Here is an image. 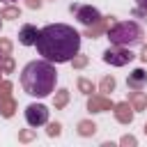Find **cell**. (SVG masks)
<instances>
[{
    "label": "cell",
    "instance_id": "1",
    "mask_svg": "<svg viewBox=\"0 0 147 147\" xmlns=\"http://www.w3.org/2000/svg\"><path fill=\"white\" fill-rule=\"evenodd\" d=\"M34 46L44 60H48L53 64H62V62H69L78 55L80 34L67 23H51L39 30Z\"/></svg>",
    "mask_w": 147,
    "mask_h": 147
},
{
    "label": "cell",
    "instance_id": "2",
    "mask_svg": "<svg viewBox=\"0 0 147 147\" xmlns=\"http://www.w3.org/2000/svg\"><path fill=\"white\" fill-rule=\"evenodd\" d=\"M55 83H57V71L48 60H32L21 71V87L30 96L37 99L48 96L55 90Z\"/></svg>",
    "mask_w": 147,
    "mask_h": 147
},
{
    "label": "cell",
    "instance_id": "3",
    "mask_svg": "<svg viewBox=\"0 0 147 147\" xmlns=\"http://www.w3.org/2000/svg\"><path fill=\"white\" fill-rule=\"evenodd\" d=\"M108 39L110 44L115 46H136L142 41V28L133 21H122V23H115L113 28H108Z\"/></svg>",
    "mask_w": 147,
    "mask_h": 147
},
{
    "label": "cell",
    "instance_id": "4",
    "mask_svg": "<svg viewBox=\"0 0 147 147\" xmlns=\"http://www.w3.org/2000/svg\"><path fill=\"white\" fill-rule=\"evenodd\" d=\"M133 60V53L129 51V46H113L103 53V62L113 64V67H124Z\"/></svg>",
    "mask_w": 147,
    "mask_h": 147
},
{
    "label": "cell",
    "instance_id": "5",
    "mask_svg": "<svg viewBox=\"0 0 147 147\" xmlns=\"http://www.w3.org/2000/svg\"><path fill=\"white\" fill-rule=\"evenodd\" d=\"M25 122L30 126H34V129L41 126V124H46L48 122V108L41 106V103H30L25 108Z\"/></svg>",
    "mask_w": 147,
    "mask_h": 147
},
{
    "label": "cell",
    "instance_id": "6",
    "mask_svg": "<svg viewBox=\"0 0 147 147\" xmlns=\"http://www.w3.org/2000/svg\"><path fill=\"white\" fill-rule=\"evenodd\" d=\"M71 11H76V18H78L83 25H94V23L101 21L99 9H94V7H90V5H85V7H71Z\"/></svg>",
    "mask_w": 147,
    "mask_h": 147
},
{
    "label": "cell",
    "instance_id": "7",
    "mask_svg": "<svg viewBox=\"0 0 147 147\" xmlns=\"http://www.w3.org/2000/svg\"><path fill=\"white\" fill-rule=\"evenodd\" d=\"M37 37H39V30L34 25H30V23L18 30V44H23V46H34L37 44Z\"/></svg>",
    "mask_w": 147,
    "mask_h": 147
},
{
    "label": "cell",
    "instance_id": "8",
    "mask_svg": "<svg viewBox=\"0 0 147 147\" xmlns=\"http://www.w3.org/2000/svg\"><path fill=\"white\" fill-rule=\"evenodd\" d=\"M145 85H147V74H145L142 69H136V71L129 76V87L136 90V92H140Z\"/></svg>",
    "mask_w": 147,
    "mask_h": 147
},
{
    "label": "cell",
    "instance_id": "9",
    "mask_svg": "<svg viewBox=\"0 0 147 147\" xmlns=\"http://www.w3.org/2000/svg\"><path fill=\"white\" fill-rule=\"evenodd\" d=\"M87 108H90V110H94V113L110 110V101H108V99H101V96H92V99H90V103H87Z\"/></svg>",
    "mask_w": 147,
    "mask_h": 147
},
{
    "label": "cell",
    "instance_id": "10",
    "mask_svg": "<svg viewBox=\"0 0 147 147\" xmlns=\"http://www.w3.org/2000/svg\"><path fill=\"white\" fill-rule=\"evenodd\" d=\"M117 119H119L122 124H129V122L133 119V108H131L129 103H119V106H117Z\"/></svg>",
    "mask_w": 147,
    "mask_h": 147
},
{
    "label": "cell",
    "instance_id": "11",
    "mask_svg": "<svg viewBox=\"0 0 147 147\" xmlns=\"http://www.w3.org/2000/svg\"><path fill=\"white\" fill-rule=\"evenodd\" d=\"M0 16H2V18H18V9H16V7H5Z\"/></svg>",
    "mask_w": 147,
    "mask_h": 147
},
{
    "label": "cell",
    "instance_id": "12",
    "mask_svg": "<svg viewBox=\"0 0 147 147\" xmlns=\"http://www.w3.org/2000/svg\"><path fill=\"white\" fill-rule=\"evenodd\" d=\"M115 90V78H103L101 80V92H113Z\"/></svg>",
    "mask_w": 147,
    "mask_h": 147
},
{
    "label": "cell",
    "instance_id": "13",
    "mask_svg": "<svg viewBox=\"0 0 147 147\" xmlns=\"http://www.w3.org/2000/svg\"><path fill=\"white\" fill-rule=\"evenodd\" d=\"M94 131H96L94 124H90V122H80V136H90V133H94Z\"/></svg>",
    "mask_w": 147,
    "mask_h": 147
},
{
    "label": "cell",
    "instance_id": "14",
    "mask_svg": "<svg viewBox=\"0 0 147 147\" xmlns=\"http://www.w3.org/2000/svg\"><path fill=\"white\" fill-rule=\"evenodd\" d=\"M78 87H80L85 94H90V92L94 90V87H92V83H90V80H85V78H80V80H78Z\"/></svg>",
    "mask_w": 147,
    "mask_h": 147
},
{
    "label": "cell",
    "instance_id": "15",
    "mask_svg": "<svg viewBox=\"0 0 147 147\" xmlns=\"http://www.w3.org/2000/svg\"><path fill=\"white\" fill-rule=\"evenodd\" d=\"M64 103H67V90H60V94H57V99H55V106L62 108Z\"/></svg>",
    "mask_w": 147,
    "mask_h": 147
},
{
    "label": "cell",
    "instance_id": "16",
    "mask_svg": "<svg viewBox=\"0 0 147 147\" xmlns=\"http://www.w3.org/2000/svg\"><path fill=\"white\" fill-rule=\"evenodd\" d=\"M133 106H136L138 110H140V108H145V99H142V94H140V92H136V94H133Z\"/></svg>",
    "mask_w": 147,
    "mask_h": 147
},
{
    "label": "cell",
    "instance_id": "17",
    "mask_svg": "<svg viewBox=\"0 0 147 147\" xmlns=\"http://www.w3.org/2000/svg\"><path fill=\"white\" fill-rule=\"evenodd\" d=\"M0 51H2L5 55H9V51H11V44H9L7 39H0Z\"/></svg>",
    "mask_w": 147,
    "mask_h": 147
},
{
    "label": "cell",
    "instance_id": "18",
    "mask_svg": "<svg viewBox=\"0 0 147 147\" xmlns=\"http://www.w3.org/2000/svg\"><path fill=\"white\" fill-rule=\"evenodd\" d=\"M48 136H60V124H51L48 126Z\"/></svg>",
    "mask_w": 147,
    "mask_h": 147
},
{
    "label": "cell",
    "instance_id": "19",
    "mask_svg": "<svg viewBox=\"0 0 147 147\" xmlns=\"http://www.w3.org/2000/svg\"><path fill=\"white\" fill-rule=\"evenodd\" d=\"M85 62H87V60H85V57H74V64H76V67H83V64H85Z\"/></svg>",
    "mask_w": 147,
    "mask_h": 147
},
{
    "label": "cell",
    "instance_id": "20",
    "mask_svg": "<svg viewBox=\"0 0 147 147\" xmlns=\"http://www.w3.org/2000/svg\"><path fill=\"white\" fill-rule=\"evenodd\" d=\"M11 67H14V62H11V57H7V60H5V71H11Z\"/></svg>",
    "mask_w": 147,
    "mask_h": 147
},
{
    "label": "cell",
    "instance_id": "21",
    "mask_svg": "<svg viewBox=\"0 0 147 147\" xmlns=\"http://www.w3.org/2000/svg\"><path fill=\"white\" fill-rule=\"evenodd\" d=\"M28 7H32V9L34 7H41V0H28Z\"/></svg>",
    "mask_w": 147,
    "mask_h": 147
},
{
    "label": "cell",
    "instance_id": "22",
    "mask_svg": "<svg viewBox=\"0 0 147 147\" xmlns=\"http://www.w3.org/2000/svg\"><path fill=\"white\" fill-rule=\"evenodd\" d=\"M136 5H138L140 9H147V0H136Z\"/></svg>",
    "mask_w": 147,
    "mask_h": 147
},
{
    "label": "cell",
    "instance_id": "23",
    "mask_svg": "<svg viewBox=\"0 0 147 147\" xmlns=\"http://www.w3.org/2000/svg\"><path fill=\"white\" fill-rule=\"evenodd\" d=\"M122 142H124V145H136V140H133V138H124Z\"/></svg>",
    "mask_w": 147,
    "mask_h": 147
},
{
    "label": "cell",
    "instance_id": "24",
    "mask_svg": "<svg viewBox=\"0 0 147 147\" xmlns=\"http://www.w3.org/2000/svg\"><path fill=\"white\" fill-rule=\"evenodd\" d=\"M140 57H142V60H145V62H147V46H145V48H142V53H140Z\"/></svg>",
    "mask_w": 147,
    "mask_h": 147
},
{
    "label": "cell",
    "instance_id": "25",
    "mask_svg": "<svg viewBox=\"0 0 147 147\" xmlns=\"http://www.w3.org/2000/svg\"><path fill=\"white\" fill-rule=\"evenodd\" d=\"M145 133H147V126H145Z\"/></svg>",
    "mask_w": 147,
    "mask_h": 147
},
{
    "label": "cell",
    "instance_id": "26",
    "mask_svg": "<svg viewBox=\"0 0 147 147\" xmlns=\"http://www.w3.org/2000/svg\"><path fill=\"white\" fill-rule=\"evenodd\" d=\"M0 18H2V16H0Z\"/></svg>",
    "mask_w": 147,
    "mask_h": 147
}]
</instances>
